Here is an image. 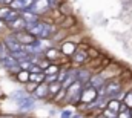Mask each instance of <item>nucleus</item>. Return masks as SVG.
<instances>
[{"label": "nucleus", "mask_w": 132, "mask_h": 118, "mask_svg": "<svg viewBox=\"0 0 132 118\" xmlns=\"http://www.w3.org/2000/svg\"><path fill=\"white\" fill-rule=\"evenodd\" d=\"M12 0H3V5H11Z\"/></svg>", "instance_id": "nucleus-27"}, {"label": "nucleus", "mask_w": 132, "mask_h": 118, "mask_svg": "<svg viewBox=\"0 0 132 118\" xmlns=\"http://www.w3.org/2000/svg\"><path fill=\"white\" fill-rule=\"evenodd\" d=\"M31 95H32L35 100H45V101H48V100L51 98V97H49V85L45 83V81L38 83L37 88H35V90H34Z\"/></svg>", "instance_id": "nucleus-8"}, {"label": "nucleus", "mask_w": 132, "mask_h": 118, "mask_svg": "<svg viewBox=\"0 0 132 118\" xmlns=\"http://www.w3.org/2000/svg\"><path fill=\"white\" fill-rule=\"evenodd\" d=\"M91 77H92V72H91L89 69H83V68H77V80H78L80 83H83V85H86V83H89V80H91Z\"/></svg>", "instance_id": "nucleus-11"}, {"label": "nucleus", "mask_w": 132, "mask_h": 118, "mask_svg": "<svg viewBox=\"0 0 132 118\" xmlns=\"http://www.w3.org/2000/svg\"><path fill=\"white\" fill-rule=\"evenodd\" d=\"M45 58H48L51 63H62L63 64V60L66 58V55L62 54V51H60V48H55L54 45L52 46H49L46 51H45Z\"/></svg>", "instance_id": "nucleus-5"}, {"label": "nucleus", "mask_w": 132, "mask_h": 118, "mask_svg": "<svg viewBox=\"0 0 132 118\" xmlns=\"http://www.w3.org/2000/svg\"><path fill=\"white\" fill-rule=\"evenodd\" d=\"M48 2H49L51 8H52V9H55V8H59V6H60V2H62V0H48Z\"/></svg>", "instance_id": "nucleus-26"}, {"label": "nucleus", "mask_w": 132, "mask_h": 118, "mask_svg": "<svg viewBox=\"0 0 132 118\" xmlns=\"http://www.w3.org/2000/svg\"><path fill=\"white\" fill-rule=\"evenodd\" d=\"M31 11H34L35 14H38L40 17H43L45 14H48L52 8H51V5H49V2L48 0H34V3L31 5V8H29Z\"/></svg>", "instance_id": "nucleus-7"}, {"label": "nucleus", "mask_w": 132, "mask_h": 118, "mask_svg": "<svg viewBox=\"0 0 132 118\" xmlns=\"http://www.w3.org/2000/svg\"><path fill=\"white\" fill-rule=\"evenodd\" d=\"M89 83H91L95 89H100V88H103V86H104L106 78L103 77V74H92V77H91Z\"/></svg>", "instance_id": "nucleus-13"}, {"label": "nucleus", "mask_w": 132, "mask_h": 118, "mask_svg": "<svg viewBox=\"0 0 132 118\" xmlns=\"http://www.w3.org/2000/svg\"><path fill=\"white\" fill-rule=\"evenodd\" d=\"M8 25V31H22L26 28V22H25V19L22 17V15H19L17 19H14L12 22H9V23H6Z\"/></svg>", "instance_id": "nucleus-9"}, {"label": "nucleus", "mask_w": 132, "mask_h": 118, "mask_svg": "<svg viewBox=\"0 0 132 118\" xmlns=\"http://www.w3.org/2000/svg\"><path fill=\"white\" fill-rule=\"evenodd\" d=\"M29 81H34L37 85L45 81V72H31L29 74Z\"/></svg>", "instance_id": "nucleus-19"}, {"label": "nucleus", "mask_w": 132, "mask_h": 118, "mask_svg": "<svg viewBox=\"0 0 132 118\" xmlns=\"http://www.w3.org/2000/svg\"><path fill=\"white\" fill-rule=\"evenodd\" d=\"M8 54H9V51L6 49V46H5V43H3V41L0 40V60L3 58V57H6Z\"/></svg>", "instance_id": "nucleus-21"}, {"label": "nucleus", "mask_w": 132, "mask_h": 118, "mask_svg": "<svg viewBox=\"0 0 132 118\" xmlns=\"http://www.w3.org/2000/svg\"><path fill=\"white\" fill-rule=\"evenodd\" d=\"M59 48H60V51H62V54H63V55H66V57H71V55L77 51L78 45H77V43H72V41H63Z\"/></svg>", "instance_id": "nucleus-10"}, {"label": "nucleus", "mask_w": 132, "mask_h": 118, "mask_svg": "<svg viewBox=\"0 0 132 118\" xmlns=\"http://www.w3.org/2000/svg\"><path fill=\"white\" fill-rule=\"evenodd\" d=\"M5 31H8V25H6V22L3 19H0V34L5 32Z\"/></svg>", "instance_id": "nucleus-25"}, {"label": "nucleus", "mask_w": 132, "mask_h": 118, "mask_svg": "<svg viewBox=\"0 0 132 118\" xmlns=\"http://www.w3.org/2000/svg\"><path fill=\"white\" fill-rule=\"evenodd\" d=\"M74 107L75 106H72V104H69L68 107H63L60 111V117L62 118H74V114H75V109Z\"/></svg>", "instance_id": "nucleus-16"}, {"label": "nucleus", "mask_w": 132, "mask_h": 118, "mask_svg": "<svg viewBox=\"0 0 132 118\" xmlns=\"http://www.w3.org/2000/svg\"><path fill=\"white\" fill-rule=\"evenodd\" d=\"M98 98V89H95L91 83L83 85V90H81V100L80 104H89L92 101H95Z\"/></svg>", "instance_id": "nucleus-2"}, {"label": "nucleus", "mask_w": 132, "mask_h": 118, "mask_svg": "<svg viewBox=\"0 0 132 118\" xmlns=\"http://www.w3.org/2000/svg\"><path fill=\"white\" fill-rule=\"evenodd\" d=\"M20 15L25 19L26 23H34V22H38L40 19H43V17H40L38 14H35L34 11H31V9H25V11H22Z\"/></svg>", "instance_id": "nucleus-12"}, {"label": "nucleus", "mask_w": 132, "mask_h": 118, "mask_svg": "<svg viewBox=\"0 0 132 118\" xmlns=\"http://www.w3.org/2000/svg\"><path fill=\"white\" fill-rule=\"evenodd\" d=\"M37 88V83H34V81H28V83H25V89H26V92H29V94H32L34 90Z\"/></svg>", "instance_id": "nucleus-22"}, {"label": "nucleus", "mask_w": 132, "mask_h": 118, "mask_svg": "<svg viewBox=\"0 0 132 118\" xmlns=\"http://www.w3.org/2000/svg\"><path fill=\"white\" fill-rule=\"evenodd\" d=\"M2 41L5 43V46H6V49L9 51V54L25 49V45H23V43H20V41L17 40V37H15L11 31H9V34H6V35L2 38Z\"/></svg>", "instance_id": "nucleus-3"}, {"label": "nucleus", "mask_w": 132, "mask_h": 118, "mask_svg": "<svg viewBox=\"0 0 132 118\" xmlns=\"http://www.w3.org/2000/svg\"><path fill=\"white\" fill-rule=\"evenodd\" d=\"M69 61H71V64L74 63V64H77V66H81V64H85V63H88L91 57H89V54H88V48L85 46V48H81V45L77 48V51L69 57Z\"/></svg>", "instance_id": "nucleus-4"}, {"label": "nucleus", "mask_w": 132, "mask_h": 118, "mask_svg": "<svg viewBox=\"0 0 132 118\" xmlns=\"http://www.w3.org/2000/svg\"><path fill=\"white\" fill-rule=\"evenodd\" d=\"M62 88H63V86H62V83H60V81L49 83V97L52 98L54 95H57V94L60 92V89H62ZM51 98H49V100H51Z\"/></svg>", "instance_id": "nucleus-17"}, {"label": "nucleus", "mask_w": 132, "mask_h": 118, "mask_svg": "<svg viewBox=\"0 0 132 118\" xmlns=\"http://www.w3.org/2000/svg\"><path fill=\"white\" fill-rule=\"evenodd\" d=\"M131 117H132V107H131Z\"/></svg>", "instance_id": "nucleus-28"}, {"label": "nucleus", "mask_w": 132, "mask_h": 118, "mask_svg": "<svg viewBox=\"0 0 132 118\" xmlns=\"http://www.w3.org/2000/svg\"><path fill=\"white\" fill-rule=\"evenodd\" d=\"M29 74H31V72H29L28 69H22V71L15 75V80H17L19 83H23V85H25V83L29 81Z\"/></svg>", "instance_id": "nucleus-15"}, {"label": "nucleus", "mask_w": 132, "mask_h": 118, "mask_svg": "<svg viewBox=\"0 0 132 118\" xmlns=\"http://www.w3.org/2000/svg\"><path fill=\"white\" fill-rule=\"evenodd\" d=\"M9 11H11V6L9 5H0V19L5 20V17L8 15Z\"/></svg>", "instance_id": "nucleus-20"}, {"label": "nucleus", "mask_w": 132, "mask_h": 118, "mask_svg": "<svg viewBox=\"0 0 132 118\" xmlns=\"http://www.w3.org/2000/svg\"><path fill=\"white\" fill-rule=\"evenodd\" d=\"M118 117H120V118H129V117H131V109L120 111V112H118Z\"/></svg>", "instance_id": "nucleus-24"}, {"label": "nucleus", "mask_w": 132, "mask_h": 118, "mask_svg": "<svg viewBox=\"0 0 132 118\" xmlns=\"http://www.w3.org/2000/svg\"><path fill=\"white\" fill-rule=\"evenodd\" d=\"M17 63H19V61L14 58V57H12L11 54H8L6 57H3V58L0 60V66H2V68H3L5 71H8V69H9L11 66H14V64H17Z\"/></svg>", "instance_id": "nucleus-14"}, {"label": "nucleus", "mask_w": 132, "mask_h": 118, "mask_svg": "<svg viewBox=\"0 0 132 118\" xmlns=\"http://www.w3.org/2000/svg\"><path fill=\"white\" fill-rule=\"evenodd\" d=\"M81 90H83V83H80L78 80L74 81L66 89V103L77 107L80 104V100H81Z\"/></svg>", "instance_id": "nucleus-1"}, {"label": "nucleus", "mask_w": 132, "mask_h": 118, "mask_svg": "<svg viewBox=\"0 0 132 118\" xmlns=\"http://www.w3.org/2000/svg\"><path fill=\"white\" fill-rule=\"evenodd\" d=\"M123 101L128 104V107H132V90H129L128 94H125V98H123Z\"/></svg>", "instance_id": "nucleus-23"}, {"label": "nucleus", "mask_w": 132, "mask_h": 118, "mask_svg": "<svg viewBox=\"0 0 132 118\" xmlns=\"http://www.w3.org/2000/svg\"><path fill=\"white\" fill-rule=\"evenodd\" d=\"M29 92H26V89H17V90H12L11 94H9V97H11V100L12 101H17L19 98H22V97H25V95H28Z\"/></svg>", "instance_id": "nucleus-18"}, {"label": "nucleus", "mask_w": 132, "mask_h": 118, "mask_svg": "<svg viewBox=\"0 0 132 118\" xmlns=\"http://www.w3.org/2000/svg\"><path fill=\"white\" fill-rule=\"evenodd\" d=\"M35 98H34L31 94H28V95H25V97H22V98H19L17 101H15V104H17V107L22 111V112H28V111H32L34 107H35Z\"/></svg>", "instance_id": "nucleus-6"}]
</instances>
